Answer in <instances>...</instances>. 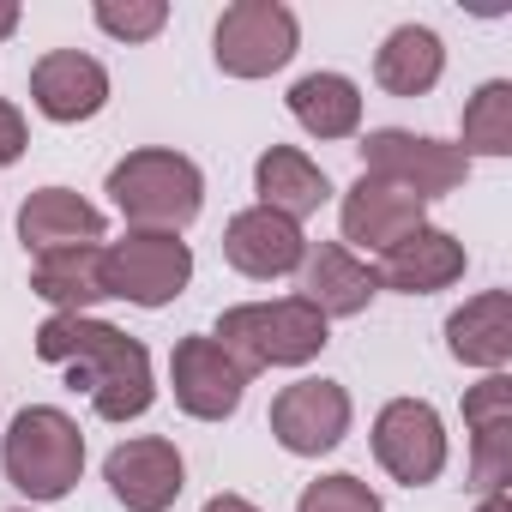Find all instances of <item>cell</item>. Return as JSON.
Here are the masks:
<instances>
[{
	"label": "cell",
	"mask_w": 512,
	"mask_h": 512,
	"mask_svg": "<svg viewBox=\"0 0 512 512\" xmlns=\"http://www.w3.org/2000/svg\"><path fill=\"white\" fill-rule=\"evenodd\" d=\"M37 356L55 368H73V386L91 392V410L103 422H133L157 404L151 350L97 314H49L37 326Z\"/></svg>",
	"instance_id": "6da1fadb"
},
{
	"label": "cell",
	"mask_w": 512,
	"mask_h": 512,
	"mask_svg": "<svg viewBox=\"0 0 512 512\" xmlns=\"http://www.w3.org/2000/svg\"><path fill=\"white\" fill-rule=\"evenodd\" d=\"M332 320L320 308H308L302 296H278V302H241V308H223L217 314V344L235 356V368L253 380L266 368H308L332 332Z\"/></svg>",
	"instance_id": "7a4b0ae2"
},
{
	"label": "cell",
	"mask_w": 512,
	"mask_h": 512,
	"mask_svg": "<svg viewBox=\"0 0 512 512\" xmlns=\"http://www.w3.org/2000/svg\"><path fill=\"white\" fill-rule=\"evenodd\" d=\"M109 199H115V211L133 229L181 235L205 211V175H199L193 157L163 151V145H145V151H127L109 169Z\"/></svg>",
	"instance_id": "3957f363"
},
{
	"label": "cell",
	"mask_w": 512,
	"mask_h": 512,
	"mask_svg": "<svg viewBox=\"0 0 512 512\" xmlns=\"http://www.w3.org/2000/svg\"><path fill=\"white\" fill-rule=\"evenodd\" d=\"M0 470L25 500H67L85 476V434L67 410L55 404H31L13 416L7 440H0Z\"/></svg>",
	"instance_id": "277c9868"
},
{
	"label": "cell",
	"mask_w": 512,
	"mask_h": 512,
	"mask_svg": "<svg viewBox=\"0 0 512 512\" xmlns=\"http://www.w3.org/2000/svg\"><path fill=\"white\" fill-rule=\"evenodd\" d=\"M296 49H302V25L284 0H235L211 31V61L229 79H272L296 61Z\"/></svg>",
	"instance_id": "5b68a950"
},
{
	"label": "cell",
	"mask_w": 512,
	"mask_h": 512,
	"mask_svg": "<svg viewBox=\"0 0 512 512\" xmlns=\"http://www.w3.org/2000/svg\"><path fill=\"white\" fill-rule=\"evenodd\" d=\"M356 151H362V175H380V181L416 193L422 205L458 193L464 175H470V157L458 145L428 139V133H410V127H374V133H362Z\"/></svg>",
	"instance_id": "8992f818"
},
{
	"label": "cell",
	"mask_w": 512,
	"mask_h": 512,
	"mask_svg": "<svg viewBox=\"0 0 512 512\" xmlns=\"http://www.w3.org/2000/svg\"><path fill=\"white\" fill-rule=\"evenodd\" d=\"M103 272H109V296L133 308H169L193 284V247L181 235L127 229L121 241H103Z\"/></svg>",
	"instance_id": "52a82bcc"
},
{
	"label": "cell",
	"mask_w": 512,
	"mask_h": 512,
	"mask_svg": "<svg viewBox=\"0 0 512 512\" xmlns=\"http://www.w3.org/2000/svg\"><path fill=\"white\" fill-rule=\"evenodd\" d=\"M374 458L392 482L404 488H428L446 470V422L428 398H392L374 416Z\"/></svg>",
	"instance_id": "ba28073f"
},
{
	"label": "cell",
	"mask_w": 512,
	"mask_h": 512,
	"mask_svg": "<svg viewBox=\"0 0 512 512\" xmlns=\"http://www.w3.org/2000/svg\"><path fill=\"white\" fill-rule=\"evenodd\" d=\"M350 416H356L350 392L326 374H308V380H296L272 398V440L296 458H326V452L344 446Z\"/></svg>",
	"instance_id": "9c48e42d"
},
{
	"label": "cell",
	"mask_w": 512,
	"mask_h": 512,
	"mask_svg": "<svg viewBox=\"0 0 512 512\" xmlns=\"http://www.w3.org/2000/svg\"><path fill=\"white\" fill-rule=\"evenodd\" d=\"M103 482L127 512H169L187 488V458L163 434H133L103 458Z\"/></svg>",
	"instance_id": "30bf717a"
},
{
	"label": "cell",
	"mask_w": 512,
	"mask_h": 512,
	"mask_svg": "<svg viewBox=\"0 0 512 512\" xmlns=\"http://www.w3.org/2000/svg\"><path fill=\"white\" fill-rule=\"evenodd\" d=\"M169 392L181 404V416L193 422H229L241 410L247 374L235 368V356L217 338H181L169 356Z\"/></svg>",
	"instance_id": "8fae6325"
},
{
	"label": "cell",
	"mask_w": 512,
	"mask_h": 512,
	"mask_svg": "<svg viewBox=\"0 0 512 512\" xmlns=\"http://www.w3.org/2000/svg\"><path fill=\"white\" fill-rule=\"evenodd\" d=\"M422 223H428V205H422L416 193L380 181V175H362V181L344 193V205H338V229H344L350 253H392V247L410 241Z\"/></svg>",
	"instance_id": "7c38bea8"
},
{
	"label": "cell",
	"mask_w": 512,
	"mask_h": 512,
	"mask_svg": "<svg viewBox=\"0 0 512 512\" xmlns=\"http://www.w3.org/2000/svg\"><path fill=\"white\" fill-rule=\"evenodd\" d=\"M302 253H308V235L302 223L266 211V205H247L223 223V260L253 278V284H272V278H290L302 272Z\"/></svg>",
	"instance_id": "4fadbf2b"
},
{
	"label": "cell",
	"mask_w": 512,
	"mask_h": 512,
	"mask_svg": "<svg viewBox=\"0 0 512 512\" xmlns=\"http://www.w3.org/2000/svg\"><path fill=\"white\" fill-rule=\"evenodd\" d=\"M31 103L43 121L55 127H79V121H97L109 109V73L97 55L85 49H49L37 67H31Z\"/></svg>",
	"instance_id": "5bb4252c"
},
{
	"label": "cell",
	"mask_w": 512,
	"mask_h": 512,
	"mask_svg": "<svg viewBox=\"0 0 512 512\" xmlns=\"http://www.w3.org/2000/svg\"><path fill=\"white\" fill-rule=\"evenodd\" d=\"M302 302L320 308L326 320H356L368 314V302L380 296V272L362 260V253H350L344 241H320L302 253Z\"/></svg>",
	"instance_id": "9a60e30c"
},
{
	"label": "cell",
	"mask_w": 512,
	"mask_h": 512,
	"mask_svg": "<svg viewBox=\"0 0 512 512\" xmlns=\"http://www.w3.org/2000/svg\"><path fill=\"white\" fill-rule=\"evenodd\" d=\"M470 266V253L452 229H434L422 223L410 241H398L392 253H380V290H398V296H434V290H452Z\"/></svg>",
	"instance_id": "2e32d148"
},
{
	"label": "cell",
	"mask_w": 512,
	"mask_h": 512,
	"mask_svg": "<svg viewBox=\"0 0 512 512\" xmlns=\"http://www.w3.org/2000/svg\"><path fill=\"white\" fill-rule=\"evenodd\" d=\"M103 211L91 205V199H79L73 187H37V193H25V205H19V241H25V253H67V247H97L103 241Z\"/></svg>",
	"instance_id": "e0dca14e"
},
{
	"label": "cell",
	"mask_w": 512,
	"mask_h": 512,
	"mask_svg": "<svg viewBox=\"0 0 512 512\" xmlns=\"http://www.w3.org/2000/svg\"><path fill=\"white\" fill-rule=\"evenodd\" d=\"M446 350L464 368L500 374L512 362V296L506 290H482L464 308H452L446 314Z\"/></svg>",
	"instance_id": "ac0fdd59"
},
{
	"label": "cell",
	"mask_w": 512,
	"mask_h": 512,
	"mask_svg": "<svg viewBox=\"0 0 512 512\" xmlns=\"http://www.w3.org/2000/svg\"><path fill=\"white\" fill-rule=\"evenodd\" d=\"M253 193H260L266 211L302 223V217H314V211L332 199V181H326V169H320L308 151L272 145V151H260V163H253Z\"/></svg>",
	"instance_id": "d6986e66"
},
{
	"label": "cell",
	"mask_w": 512,
	"mask_h": 512,
	"mask_svg": "<svg viewBox=\"0 0 512 512\" xmlns=\"http://www.w3.org/2000/svg\"><path fill=\"white\" fill-rule=\"evenodd\" d=\"M31 296H43L55 314H91L97 302H109L103 241L97 247H67V253H43V260L31 266Z\"/></svg>",
	"instance_id": "ffe728a7"
},
{
	"label": "cell",
	"mask_w": 512,
	"mask_h": 512,
	"mask_svg": "<svg viewBox=\"0 0 512 512\" xmlns=\"http://www.w3.org/2000/svg\"><path fill=\"white\" fill-rule=\"evenodd\" d=\"M446 73V43L428 25H398L374 49V85L386 97H428Z\"/></svg>",
	"instance_id": "44dd1931"
},
{
	"label": "cell",
	"mask_w": 512,
	"mask_h": 512,
	"mask_svg": "<svg viewBox=\"0 0 512 512\" xmlns=\"http://www.w3.org/2000/svg\"><path fill=\"white\" fill-rule=\"evenodd\" d=\"M284 103H290L296 127L314 133V139H326V145L362 133V91H356V79H344V73H302Z\"/></svg>",
	"instance_id": "7402d4cb"
},
{
	"label": "cell",
	"mask_w": 512,
	"mask_h": 512,
	"mask_svg": "<svg viewBox=\"0 0 512 512\" xmlns=\"http://www.w3.org/2000/svg\"><path fill=\"white\" fill-rule=\"evenodd\" d=\"M458 151H464V157H506V151H512V85H506V79H488V85L464 103Z\"/></svg>",
	"instance_id": "603a6c76"
},
{
	"label": "cell",
	"mask_w": 512,
	"mask_h": 512,
	"mask_svg": "<svg viewBox=\"0 0 512 512\" xmlns=\"http://www.w3.org/2000/svg\"><path fill=\"white\" fill-rule=\"evenodd\" d=\"M91 19H97V31L115 37V43H151V37L169 25V7H163V0H97Z\"/></svg>",
	"instance_id": "cb8c5ba5"
},
{
	"label": "cell",
	"mask_w": 512,
	"mask_h": 512,
	"mask_svg": "<svg viewBox=\"0 0 512 512\" xmlns=\"http://www.w3.org/2000/svg\"><path fill=\"white\" fill-rule=\"evenodd\" d=\"M470 476H476L482 494L506 488V476H512V416H506V422H476V428H470Z\"/></svg>",
	"instance_id": "d4e9b609"
},
{
	"label": "cell",
	"mask_w": 512,
	"mask_h": 512,
	"mask_svg": "<svg viewBox=\"0 0 512 512\" xmlns=\"http://www.w3.org/2000/svg\"><path fill=\"white\" fill-rule=\"evenodd\" d=\"M296 512H386V506H380V494H374L362 476L332 470V476H314V482L302 488Z\"/></svg>",
	"instance_id": "484cf974"
},
{
	"label": "cell",
	"mask_w": 512,
	"mask_h": 512,
	"mask_svg": "<svg viewBox=\"0 0 512 512\" xmlns=\"http://www.w3.org/2000/svg\"><path fill=\"white\" fill-rule=\"evenodd\" d=\"M25 151H31V127H25V109L0 97V169H13Z\"/></svg>",
	"instance_id": "4316f807"
},
{
	"label": "cell",
	"mask_w": 512,
	"mask_h": 512,
	"mask_svg": "<svg viewBox=\"0 0 512 512\" xmlns=\"http://www.w3.org/2000/svg\"><path fill=\"white\" fill-rule=\"evenodd\" d=\"M199 512H260V506H253V500H241V494H211Z\"/></svg>",
	"instance_id": "83f0119b"
},
{
	"label": "cell",
	"mask_w": 512,
	"mask_h": 512,
	"mask_svg": "<svg viewBox=\"0 0 512 512\" xmlns=\"http://www.w3.org/2000/svg\"><path fill=\"white\" fill-rule=\"evenodd\" d=\"M19 31V0H0V43Z\"/></svg>",
	"instance_id": "f1b7e54d"
},
{
	"label": "cell",
	"mask_w": 512,
	"mask_h": 512,
	"mask_svg": "<svg viewBox=\"0 0 512 512\" xmlns=\"http://www.w3.org/2000/svg\"><path fill=\"white\" fill-rule=\"evenodd\" d=\"M476 512H506V488H494V494H488V500H482Z\"/></svg>",
	"instance_id": "f546056e"
},
{
	"label": "cell",
	"mask_w": 512,
	"mask_h": 512,
	"mask_svg": "<svg viewBox=\"0 0 512 512\" xmlns=\"http://www.w3.org/2000/svg\"><path fill=\"white\" fill-rule=\"evenodd\" d=\"M19 512H31V506H19Z\"/></svg>",
	"instance_id": "4dcf8cb0"
}]
</instances>
